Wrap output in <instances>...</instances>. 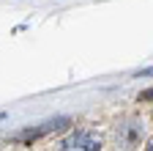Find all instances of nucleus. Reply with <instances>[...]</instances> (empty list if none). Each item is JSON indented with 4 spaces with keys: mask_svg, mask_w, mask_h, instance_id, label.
Instances as JSON below:
<instances>
[{
    "mask_svg": "<svg viewBox=\"0 0 153 151\" xmlns=\"http://www.w3.org/2000/svg\"><path fill=\"white\" fill-rule=\"evenodd\" d=\"M140 137H142V126L137 121H120L115 126V143L123 151H134L140 146Z\"/></svg>",
    "mask_w": 153,
    "mask_h": 151,
    "instance_id": "nucleus-2",
    "label": "nucleus"
},
{
    "mask_svg": "<svg viewBox=\"0 0 153 151\" xmlns=\"http://www.w3.org/2000/svg\"><path fill=\"white\" fill-rule=\"evenodd\" d=\"M142 74H145V77H153V66H150V69H145Z\"/></svg>",
    "mask_w": 153,
    "mask_h": 151,
    "instance_id": "nucleus-4",
    "label": "nucleus"
},
{
    "mask_svg": "<svg viewBox=\"0 0 153 151\" xmlns=\"http://www.w3.org/2000/svg\"><path fill=\"white\" fill-rule=\"evenodd\" d=\"M145 151H153V140H150V143H148V148H145Z\"/></svg>",
    "mask_w": 153,
    "mask_h": 151,
    "instance_id": "nucleus-5",
    "label": "nucleus"
},
{
    "mask_svg": "<svg viewBox=\"0 0 153 151\" xmlns=\"http://www.w3.org/2000/svg\"><path fill=\"white\" fill-rule=\"evenodd\" d=\"M140 102H153V91H142L140 93Z\"/></svg>",
    "mask_w": 153,
    "mask_h": 151,
    "instance_id": "nucleus-3",
    "label": "nucleus"
},
{
    "mask_svg": "<svg viewBox=\"0 0 153 151\" xmlns=\"http://www.w3.org/2000/svg\"><path fill=\"white\" fill-rule=\"evenodd\" d=\"M57 151H101V135L93 129H79L68 135Z\"/></svg>",
    "mask_w": 153,
    "mask_h": 151,
    "instance_id": "nucleus-1",
    "label": "nucleus"
}]
</instances>
